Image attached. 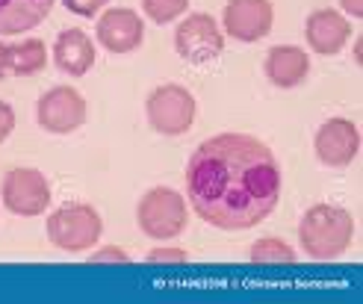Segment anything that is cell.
<instances>
[{
    "label": "cell",
    "instance_id": "obj_17",
    "mask_svg": "<svg viewBox=\"0 0 363 304\" xmlns=\"http://www.w3.org/2000/svg\"><path fill=\"white\" fill-rule=\"evenodd\" d=\"M248 260L257 266H293L296 252H293V245H286L281 237H263L251 245Z\"/></svg>",
    "mask_w": 363,
    "mask_h": 304
},
{
    "label": "cell",
    "instance_id": "obj_24",
    "mask_svg": "<svg viewBox=\"0 0 363 304\" xmlns=\"http://www.w3.org/2000/svg\"><path fill=\"white\" fill-rule=\"evenodd\" d=\"M6 53H9V47H6V45H0V80L6 77Z\"/></svg>",
    "mask_w": 363,
    "mask_h": 304
},
{
    "label": "cell",
    "instance_id": "obj_14",
    "mask_svg": "<svg viewBox=\"0 0 363 304\" xmlns=\"http://www.w3.org/2000/svg\"><path fill=\"white\" fill-rule=\"evenodd\" d=\"M53 62L60 71L71 77H83L95 65V45L83 30H65L60 33L57 47H53Z\"/></svg>",
    "mask_w": 363,
    "mask_h": 304
},
{
    "label": "cell",
    "instance_id": "obj_16",
    "mask_svg": "<svg viewBox=\"0 0 363 304\" xmlns=\"http://www.w3.org/2000/svg\"><path fill=\"white\" fill-rule=\"evenodd\" d=\"M45 65H48V47L42 39H27L21 45L9 47V53H6V71L18 77L39 74Z\"/></svg>",
    "mask_w": 363,
    "mask_h": 304
},
{
    "label": "cell",
    "instance_id": "obj_7",
    "mask_svg": "<svg viewBox=\"0 0 363 304\" xmlns=\"http://www.w3.org/2000/svg\"><path fill=\"white\" fill-rule=\"evenodd\" d=\"M4 204L15 216H42L50 204L48 177L35 169H9L4 177Z\"/></svg>",
    "mask_w": 363,
    "mask_h": 304
},
{
    "label": "cell",
    "instance_id": "obj_5",
    "mask_svg": "<svg viewBox=\"0 0 363 304\" xmlns=\"http://www.w3.org/2000/svg\"><path fill=\"white\" fill-rule=\"evenodd\" d=\"M195 110L198 106H195L192 92L177 83H166L154 89L148 103H145L151 128L162 136H184L195 121Z\"/></svg>",
    "mask_w": 363,
    "mask_h": 304
},
{
    "label": "cell",
    "instance_id": "obj_2",
    "mask_svg": "<svg viewBox=\"0 0 363 304\" xmlns=\"http://www.w3.org/2000/svg\"><path fill=\"white\" fill-rule=\"evenodd\" d=\"M354 222L349 210L334 207V204H313L301 216L298 225V240L307 257L313 260H334L352 245Z\"/></svg>",
    "mask_w": 363,
    "mask_h": 304
},
{
    "label": "cell",
    "instance_id": "obj_12",
    "mask_svg": "<svg viewBox=\"0 0 363 304\" xmlns=\"http://www.w3.org/2000/svg\"><path fill=\"white\" fill-rule=\"evenodd\" d=\"M304 35H307V45H311L316 53L334 57V53H340L346 47V42L352 39V24L337 9H319L307 18Z\"/></svg>",
    "mask_w": 363,
    "mask_h": 304
},
{
    "label": "cell",
    "instance_id": "obj_4",
    "mask_svg": "<svg viewBox=\"0 0 363 304\" xmlns=\"http://www.w3.org/2000/svg\"><path fill=\"white\" fill-rule=\"evenodd\" d=\"M104 222L95 207L89 204H62L48 216V240L62 252H86L101 240Z\"/></svg>",
    "mask_w": 363,
    "mask_h": 304
},
{
    "label": "cell",
    "instance_id": "obj_18",
    "mask_svg": "<svg viewBox=\"0 0 363 304\" xmlns=\"http://www.w3.org/2000/svg\"><path fill=\"white\" fill-rule=\"evenodd\" d=\"M189 6V0H142L145 15L151 18L154 24H169L177 15H184Z\"/></svg>",
    "mask_w": 363,
    "mask_h": 304
},
{
    "label": "cell",
    "instance_id": "obj_23",
    "mask_svg": "<svg viewBox=\"0 0 363 304\" xmlns=\"http://www.w3.org/2000/svg\"><path fill=\"white\" fill-rule=\"evenodd\" d=\"M340 6L346 9L349 15H354V18H360V15H363V0H340Z\"/></svg>",
    "mask_w": 363,
    "mask_h": 304
},
{
    "label": "cell",
    "instance_id": "obj_1",
    "mask_svg": "<svg viewBox=\"0 0 363 304\" xmlns=\"http://www.w3.org/2000/svg\"><path fill=\"white\" fill-rule=\"evenodd\" d=\"M186 189L195 213L222 230H248L272 216L281 198V169L260 139L222 133L189 157Z\"/></svg>",
    "mask_w": 363,
    "mask_h": 304
},
{
    "label": "cell",
    "instance_id": "obj_20",
    "mask_svg": "<svg viewBox=\"0 0 363 304\" xmlns=\"http://www.w3.org/2000/svg\"><path fill=\"white\" fill-rule=\"evenodd\" d=\"M110 0H65V9L74 12V15H83V18H92L98 15Z\"/></svg>",
    "mask_w": 363,
    "mask_h": 304
},
{
    "label": "cell",
    "instance_id": "obj_8",
    "mask_svg": "<svg viewBox=\"0 0 363 304\" xmlns=\"http://www.w3.org/2000/svg\"><path fill=\"white\" fill-rule=\"evenodd\" d=\"M35 121L42 124L48 133H74L86 121V101L77 89L57 86L45 92L35 106Z\"/></svg>",
    "mask_w": 363,
    "mask_h": 304
},
{
    "label": "cell",
    "instance_id": "obj_22",
    "mask_svg": "<svg viewBox=\"0 0 363 304\" xmlns=\"http://www.w3.org/2000/svg\"><path fill=\"white\" fill-rule=\"evenodd\" d=\"M12 130H15V110L6 101H0V142H6Z\"/></svg>",
    "mask_w": 363,
    "mask_h": 304
},
{
    "label": "cell",
    "instance_id": "obj_3",
    "mask_svg": "<svg viewBox=\"0 0 363 304\" xmlns=\"http://www.w3.org/2000/svg\"><path fill=\"white\" fill-rule=\"evenodd\" d=\"M136 222L145 237L151 240H174L184 234L189 222L186 216V201L180 198V192L169 186H154L139 198L136 207Z\"/></svg>",
    "mask_w": 363,
    "mask_h": 304
},
{
    "label": "cell",
    "instance_id": "obj_21",
    "mask_svg": "<svg viewBox=\"0 0 363 304\" xmlns=\"http://www.w3.org/2000/svg\"><path fill=\"white\" fill-rule=\"evenodd\" d=\"M89 263H95V266H101V263H130V257H127L121 248L106 245V248H101V252H95L92 257H89Z\"/></svg>",
    "mask_w": 363,
    "mask_h": 304
},
{
    "label": "cell",
    "instance_id": "obj_15",
    "mask_svg": "<svg viewBox=\"0 0 363 304\" xmlns=\"http://www.w3.org/2000/svg\"><path fill=\"white\" fill-rule=\"evenodd\" d=\"M57 0H0V35H15L39 27Z\"/></svg>",
    "mask_w": 363,
    "mask_h": 304
},
{
    "label": "cell",
    "instance_id": "obj_11",
    "mask_svg": "<svg viewBox=\"0 0 363 304\" xmlns=\"http://www.w3.org/2000/svg\"><path fill=\"white\" fill-rule=\"evenodd\" d=\"M95 33L110 53H130L145 39V24L133 9H110L101 15Z\"/></svg>",
    "mask_w": 363,
    "mask_h": 304
},
{
    "label": "cell",
    "instance_id": "obj_13",
    "mask_svg": "<svg viewBox=\"0 0 363 304\" xmlns=\"http://www.w3.org/2000/svg\"><path fill=\"white\" fill-rule=\"evenodd\" d=\"M263 71L278 89H293L307 77V71H311V57L296 45H278V47L269 50Z\"/></svg>",
    "mask_w": 363,
    "mask_h": 304
},
{
    "label": "cell",
    "instance_id": "obj_19",
    "mask_svg": "<svg viewBox=\"0 0 363 304\" xmlns=\"http://www.w3.org/2000/svg\"><path fill=\"white\" fill-rule=\"evenodd\" d=\"M145 260L154 263V266H177V263H186L189 254L184 252V248H154V252H148Z\"/></svg>",
    "mask_w": 363,
    "mask_h": 304
},
{
    "label": "cell",
    "instance_id": "obj_25",
    "mask_svg": "<svg viewBox=\"0 0 363 304\" xmlns=\"http://www.w3.org/2000/svg\"><path fill=\"white\" fill-rule=\"evenodd\" d=\"M354 60H357V62L363 60V42H357V45H354Z\"/></svg>",
    "mask_w": 363,
    "mask_h": 304
},
{
    "label": "cell",
    "instance_id": "obj_9",
    "mask_svg": "<svg viewBox=\"0 0 363 304\" xmlns=\"http://www.w3.org/2000/svg\"><path fill=\"white\" fill-rule=\"evenodd\" d=\"M275 9L269 0H228L222 24L225 33L237 42H260L269 35Z\"/></svg>",
    "mask_w": 363,
    "mask_h": 304
},
{
    "label": "cell",
    "instance_id": "obj_6",
    "mask_svg": "<svg viewBox=\"0 0 363 304\" xmlns=\"http://www.w3.org/2000/svg\"><path fill=\"white\" fill-rule=\"evenodd\" d=\"M174 50L192 65H204L222 57L225 50V35L216 24V18L207 12L189 15L184 24L174 30Z\"/></svg>",
    "mask_w": 363,
    "mask_h": 304
},
{
    "label": "cell",
    "instance_id": "obj_10",
    "mask_svg": "<svg viewBox=\"0 0 363 304\" xmlns=\"http://www.w3.org/2000/svg\"><path fill=\"white\" fill-rule=\"evenodd\" d=\"M313 145H316V157L322 159L325 166L346 169L352 159L357 157L360 133L354 128V121H349V118H331V121H325L322 128L316 130Z\"/></svg>",
    "mask_w": 363,
    "mask_h": 304
}]
</instances>
